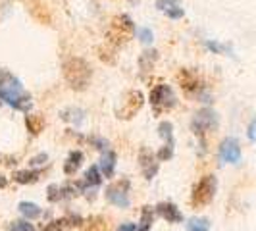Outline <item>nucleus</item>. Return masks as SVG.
Listing matches in <instances>:
<instances>
[{"label":"nucleus","instance_id":"obj_1","mask_svg":"<svg viewBox=\"0 0 256 231\" xmlns=\"http://www.w3.org/2000/svg\"><path fill=\"white\" fill-rule=\"evenodd\" d=\"M0 100L8 102L22 112H27L31 108V94L24 89L22 81L8 70L0 72Z\"/></svg>","mask_w":256,"mask_h":231},{"label":"nucleus","instance_id":"obj_2","mask_svg":"<svg viewBox=\"0 0 256 231\" xmlns=\"http://www.w3.org/2000/svg\"><path fill=\"white\" fill-rule=\"evenodd\" d=\"M62 70H64L68 85L74 90H85L89 87L92 72H90V66L87 64V60H83L79 56H72L64 62Z\"/></svg>","mask_w":256,"mask_h":231},{"label":"nucleus","instance_id":"obj_3","mask_svg":"<svg viewBox=\"0 0 256 231\" xmlns=\"http://www.w3.org/2000/svg\"><path fill=\"white\" fill-rule=\"evenodd\" d=\"M133 35H135L133 20L126 14H122V16H116L114 20L110 22V27L106 31V40L116 44V46H120V44H126L128 40H131Z\"/></svg>","mask_w":256,"mask_h":231},{"label":"nucleus","instance_id":"obj_4","mask_svg":"<svg viewBox=\"0 0 256 231\" xmlns=\"http://www.w3.org/2000/svg\"><path fill=\"white\" fill-rule=\"evenodd\" d=\"M216 189H218V180L214 176H204L192 189L191 204L194 208H204L206 204H210L214 200Z\"/></svg>","mask_w":256,"mask_h":231},{"label":"nucleus","instance_id":"obj_5","mask_svg":"<svg viewBox=\"0 0 256 231\" xmlns=\"http://www.w3.org/2000/svg\"><path fill=\"white\" fill-rule=\"evenodd\" d=\"M178 104V98H176V92L170 85H156L152 90H150V106H152L154 114H164V112H170L174 106Z\"/></svg>","mask_w":256,"mask_h":231},{"label":"nucleus","instance_id":"obj_6","mask_svg":"<svg viewBox=\"0 0 256 231\" xmlns=\"http://www.w3.org/2000/svg\"><path fill=\"white\" fill-rule=\"evenodd\" d=\"M142 104H144V96H142L141 90L131 89L126 92L122 106L116 110V114H118L120 120H131L133 116H137V112L142 108Z\"/></svg>","mask_w":256,"mask_h":231},{"label":"nucleus","instance_id":"obj_7","mask_svg":"<svg viewBox=\"0 0 256 231\" xmlns=\"http://www.w3.org/2000/svg\"><path fill=\"white\" fill-rule=\"evenodd\" d=\"M216 128H218V114L210 108L198 110L191 122V129L194 131V135H200V137L208 131H214Z\"/></svg>","mask_w":256,"mask_h":231},{"label":"nucleus","instance_id":"obj_8","mask_svg":"<svg viewBox=\"0 0 256 231\" xmlns=\"http://www.w3.org/2000/svg\"><path fill=\"white\" fill-rule=\"evenodd\" d=\"M106 200L110 204L118 206V208H128L129 206V181L128 180H122V181H116V183H110L106 187V192H104Z\"/></svg>","mask_w":256,"mask_h":231},{"label":"nucleus","instance_id":"obj_9","mask_svg":"<svg viewBox=\"0 0 256 231\" xmlns=\"http://www.w3.org/2000/svg\"><path fill=\"white\" fill-rule=\"evenodd\" d=\"M139 168H141V174L144 180H154L156 174H158V168H160L158 156L152 150H148V148H141V152H139Z\"/></svg>","mask_w":256,"mask_h":231},{"label":"nucleus","instance_id":"obj_10","mask_svg":"<svg viewBox=\"0 0 256 231\" xmlns=\"http://www.w3.org/2000/svg\"><path fill=\"white\" fill-rule=\"evenodd\" d=\"M220 158L226 164H239L241 162V144L235 137H228L220 144Z\"/></svg>","mask_w":256,"mask_h":231},{"label":"nucleus","instance_id":"obj_11","mask_svg":"<svg viewBox=\"0 0 256 231\" xmlns=\"http://www.w3.org/2000/svg\"><path fill=\"white\" fill-rule=\"evenodd\" d=\"M178 83L181 85V89L185 92H198L200 87H202V81L196 72L192 70H180L178 74Z\"/></svg>","mask_w":256,"mask_h":231},{"label":"nucleus","instance_id":"obj_12","mask_svg":"<svg viewBox=\"0 0 256 231\" xmlns=\"http://www.w3.org/2000/svg\"><path fill=\"white\" fill-rule=\"evenodd\" d=\"M156 212H158L160 218L166 220L168 224H180V222H183V214H181V210L174 202H160V204L156 206Z\"/></svg>","mask_w":256,"mask_h":231},{"label":"nucleus","instance_id":"obj_13","mask_svg":"<svg viewBox=\"0 0 256 231\" xmlns=\"http://www.w3.org/2000/svg\"><path fill=\"white\" fill-rule=\"evenodd\" d=\"M79 192H76V187H72V185H58V183H52L50 187H48V200L50 202H60V200H64V198H72V196H76Z\"/></svg>","mask_w":256,"mask_h":231},{"label":"nucleus","instance_id":"obj_14","mask_svg":"<svg viewBox=\"0 0 256 231\" xmlns=\"http://www.w3.org/2000/svg\"><path fill=\"white\" fill-rule=\"evenodd\" d=\"M27 10H29L31 16H33L35 20H38L40 24L50 26L52 18H50V12H48V8H46L44 2H40V0H27Z\"/></svg>","mask_w":256,"mask_h":231},{"label":"nucleus","instance_id":"obj_15","mask_svg":"<svg viewBox=\"0 0 256 231\" xmlns=\"http://www.w3.org/2000/svg\"><path fill=\"white\" fill-rule=\"evenodd\" d=\"M156 8L172 20H181L183 14H185V10L181 8L180 0H156Z\"/></svg>","mask_w":256,"mask_h":231},{"label":"nucleus","instance_id":"obj_16","mask_svg":"<svg viewBox=\"0 0 256 231\" xmlns=\"http://www.w3.org/2000/svg\"><path fill=\"white\" fill-rule=\"evenodd\" d=\"M116 160H118L116 152H112V150H104L98 168H100V174H102L106 180H112V178H114V174H116Z\"/></svg>","mask_w":256,"mask_h":231},{"label":"nucleus","instance_id":"obj_17","mask_svg":"<svg viewBox=\"0 0 256 231\" xmlns=\"http://www.w3.org/2000/svg\"><path fill=\"white\" fill-rule=\"evenodd\" d=\"M83 224V220L79 218V216H68V218H60V220H52L48 222L42 231H64L66 228H72V226H81Z\"/></svg>","mask_w":256,"mask_h":231},{"label":"nucleus","instance_id":"obj_18","mask_svg":"<svg viewBox=\"0 0 256 231\" xmlns=\"http://www.w3.org/2000/svg\"><path fill=\"white\" fill-rule=\"evenodd\" d=\"M81 164H83V152L81 150H72L64 164V174L66 176H74L77 170L81 168Z\"/></svg>","mask_w":256,"mask_h":231},{"label":"nucleus","instance_id":"obj_19","mask_svg":"<svg viewBox=\"0 0 256 231\" xmlns=\"http://www.w3.org/2000/svg\"><path fill=\"white\" fill-rule=\"evenodd\" d=\"M26 126H27V131H29L31 135H38V133L44 129L46 122H44V118H42L40 114H27Z\"/></svg>","mask_w":256,"mask_h":231},{"label":"nucleus","instance_id":"obj_20","mask_svg":"<svg viewBox=\"0 0 256 231\" xmlns=\"http://www.w3.org/2000/svg\"><path fill=\"white\" fill-rule=\"evenodd\" d=\"M40 174L35 170H22V172H16L14 174V181L20 183V185H29V183H37Z\"/></svg>","mask_w":256,"mask_h":231},{"label":"nucleus","instance_id":"obj_21","mask_svg":"<svg viewBox=\"0 0 256 231\" xmlns=\"http://www.w3.org/2000/svg\"><path fill=\"white\" fill-rule=\"evenodd\" d=\"M102 174H100V168L98 166H90L87 172H85V180H83V185L85 187H98L102 183Z\"/></svg>","mask_w":256,"mask_h":231},{"label":"nucleus","instance_id":"obj_22","mask_svg":"<svg viewBox=\"0 0 256 231\" xmlns=\"http://www.w3.org/2000/svg\"><path fill=\"white\" fill-rule=\"evenodd\" d=\"M156 60H158V52H156V50H144V52H142L141 60H139L142 76H144L146 72H152L154 64H156Z\"/></svg>","mask_w":256,"mask_h":231},{"label":"nucleus","instance_id":"obj_23","mask_svg":"<svg viewBox=\"0 0 256 231\" xmlns=\"http://www.w3.org/2000/svg\"><path fill=\"white\" fill-rule=\"evenodd\" d=\"M18 210L26 216L27 220H37L40 214H42V210H40V206L38 204H35V202H20L18 204Z\"/></svg>","mask_w":256,"mask_h":231},{"label":"nucleus","instance_id":"obj_24","mask_svg":"<svg viewBox=\"0 0 256 231\" xmlns=\"http://www.w3.org/2000/svg\"><path fill=\"white\" fill-rule=\"evenodd\" d=\"M154 222V210L152 206H144L141 212V222L137 226V231H148V228L152 226Z\"/></svg>","mask_w":256,"mask_h":231},{"label":"nucleus","instance_id":"obj_25","mask_svg":"<svg viewBox=\"0 0 256 231\" xmlns=\"http://www.w3.org/2000/svg\"><path fill=\"white\" fill-rule=\"evenodd\" d=\"M158 133H160V137L166 141V144H176V141H174V126H172V122H162V124L158 126Z\"/></svg>","mask_w":256,"mask_h":231},{"label":"nucleus","instance_id":"obj_26","mask_svg":"<svg viewBox=\"0 0 256 231\" xmlns=\"http://www.w3.org/2000/svg\"><path fill=\"white\" fill-rule=\"evenodd\" d=\"M187 231H210V222L206 218H191L187 224Z\"/></svg>","mask_w":256,"mask_h":231},{"label":"nucleus","instance_id":"obj_27","mask_svg":"<svg viewBox=\"0 0 256 231\" xmlns=\"http://www.w3.org/2000/svg\"><path fill=\"white\" fill-rule=\"evenodd\" d=\"M10 231H35V228L33 224H29V220H18V222H12Z\"/></svg>","mask_w":256,"mask_h":231},{"label":"nucleus","instance_id":"obj_28","mask_svg":"<svg viewBox=\"0 0 256 231\" xmlns=\"http://www.w3.org/2000/svg\"><path fill=\"white\" fill-rule=\"evenodd\" d=\"M89 224L90 226H83L85 231H104L106 230V224H104L102 218H90Z\"/></svg>","mask_w":256,"mask_h":231},{"label":"nucleus","instance_id":"obj_29","mask_svg":"<svg viewBox=\"0 0 256 231\" xmlns=\"http://www.w3.org/2000/svg\"><path fill=\"white\" fill-rule=\"evenodd\" d=\"M137 37L141 38L142 42H146V44H148V42H152V40H154L152 31H150V29H146V27H139V29H137Z\"/></svg>","mask_w":256,"mask_h":231},{"label":"nucleus","instance_id":"obj_30","mask_svg":"<svg viewBox=\"0 0 256 231\" xmlns=\"http://www.w3.org/2000/svg\"><path fill=\"white\" fill-rule=\"evenodd\" d=\"M89 141L94 144V148H98V150H108V141H104L100 137H90Z\"/></svg>","mask_w":256,"mask_h":231},{"label":"nucleus","instance_id":"obj_31","mask_svg":"<svg viewBox=\"0 0 256 231\" xmlns=\"http://www.w3.org/2000/svg\"><path fill=\"white\" fill-rule=\"evenodd\" d=\"M246 135H248V139L252 142H256V120H252L250 124H248V131H246Z\"/></svg>","mask_w":256,"mask_h":231},{"label":"nucleus","instance_id":"obj_32","mask_svg":"<svg viewBox=\"0 0 256 231\" xmlns=\"http://www.w3.org/2000/svg\"><path fill=\"white\" fill-rule=\"evenodd\" d=\"M206 46H208L210 50H214V52H224V50H226V46H222V44H218V42H212V40H208V42H206Z\"/></svg>","mask_w":256,"mask_h":231},{"label":"nucleus","instance_id":"obj_33","mask_svg":"<svg viewBox=\"0 0 256 231\" xmlns=\"http://www.w3.org/2000/svg\"><path fill=\"white\" fill-rule=\"evenodd\" d=\"M46 162V154H38V156H35L33 160H31V164H35V166H38V164H44Z\"/></svg>","mask_w":256,"mask_h":231},{"label":"nucleus","instance_id":"obj_34","mask_svg":"<svg viewBox=\"0 0 256 231\" xmlns=\"http://www.w3.org/2000/svg\"><path fill=\"white\" fill-rule=\"evenodd\" d=\"M118 231H137V226L135 224H122Z\"/></svg>","mask_w":256,"mask_h":231},{"label":"nucleus","instance_id":"obj_35","mask_svg":"<svg viewBox=\"0 0 256 231\" xmlns=\"http://www.w3.org/2000/svg\"><path fill=\"white\" fill-rule=\"evenodd\" d=\"M6 185H8V180H6V178H4L2 174H0V189H4Z\"/></svg>","mask_w":256,"mask_h":231}]
</instances>
